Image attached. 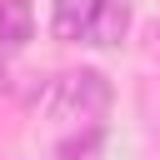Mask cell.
Listing matches in <instances>:
<instances>
[{"label":"cell","mask_w":160,"mask_h":160,"mask_svg":"<svg viewBox=\"0 0 160 160\" xmlns=\"http://www.w3.org/2000/svg\"><path fill=\"white\" fill-rule=\"evenodd\" d=\"M95 150H100V125L85 130V140H60V145H55L60 160H95Z\"/></svg>","instance_id":"5"},{"label":"cell","mask_w":160,"mask_h":160,"mask_svg":"<svg viewBox=\"0 0 160 160\" xmlns=\"http://www.w3.org/2000/svg\"><path fill=\"white\" fill-rule=\"evenodd\" d=\"M95 10H100V0H55L50 35H55V40H85V30H90Z\"/></svg>","instance_id":"3"},{"label":"cell","mask_w":160,"mask_h":160,"mask_svg":"<svg viewBox=\"0 0 160 160\" xmlns=\"http://www.w3.org/2000/svg\"><path fill=\"white\" fill-rule=\"evenodd\" d=\"M35 40V15H30V0H0V45L5 50H20Z\"/></svg>","instance_id":"4"},{"label":"cell","mask_w":160,"mask_h":160,"mask_svg":"<svg viewBox=\"0 0 160 160\" xmlns=\"http://www.w3.org/2000/svg\"><path fill=\"white\" fill-rule=\"evenodd\" d=\"M5 85H10V75H5V60H0V90H5Z\"/></svg>","instance_id":"6"},{"label":"cell","mask_w":160,"mask_h":160,"mask_svg":"<svg viewBox=\"0 0 160 160\" xmlns=\"http://www.w3.org/2000/svg\"><path fill=\"white\" fill-rule=\"evenodd\" d=\"M125 30H130V5H125V0H100V10H95V20H90L85 40L100 45V50H110V45L125 40Z\"/></svg>","instance_id":"2"},{"label":"cell","mask_w":160,"mask_h":160,"mask_svg":"<svg viewBox=\"0 0 160 160\" xmlns=\"http://www.w3.org/2000/svg\"><path fill=\"white\" fill-rule=\"evenodd\" d=\"M35 105L60 125H100L110 110V80L100 70H65L35 95Z\"/></svg>","instance_id":"1"}]
</instances>
